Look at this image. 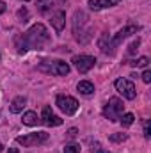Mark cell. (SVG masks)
I'll list each match as a JSON object with an SVG mask.
<instances>
[{
    "label": "cell",
    "mask_w": 151,
    "mask_h": 153,
    "mask_svg": "<svg viewBox=\"0 0 151 153\" xmlns=\"http://www.w3.org/2000/svg\"><path fill=\"white\" fill-rule=\"evenodd\" d=\"M2 148H4V146H2V143H0V152H2Z\"/></svg>",
    "instance_id": "obj_29"
},
{
    "label": "cell",
    "mask_w": 151,
    "mask_h": 153,
    "mask_svg": "<svg viewBox=\"0 0 151 153\" xmlns=\"http://www.w3.org/2000/svg\"><path fill=\"white\" fill-rule=\"evenodd\" d=\"M142 80H144L146 84H150V82H151V71H150V70H146V71L142 73Z\"/></svg>",
    "instance_id": "obj_24"
},
{
    "label": "cell",
    "mask_w": 151,
    "mask_h": 153,
    "mask_svg": "<svg viewBox=\"0 0 151 153\" xmlns=\"http://www.w3.org/2000/svg\"><path fill=\"white\" fill-rule=\"evenodd\" d=\"M25 103H27V98H25V96H16V98L13 100V103H11L9 111H11L13 114H18V112H21V111H23Z\"/></svg>",
    "instance_id": "obj_14"
},
{
    "label": "cell",
    "mask_w": 151,
    "mask_h": 153,
    "mask_svg": "<svg viewBox=\"0 0 151 153\" xmlns=\"http://www.w3.org/2000/svg\"><path fill=\"white\" fill-rule=\"evenodd\" d=\"M23 2H29V0H23Z\"/></svg>",
    "instance_id": "obj_30"
},
{
    "label": "cell",
    "mask_w": 151,
    "mask_h": 153,
    "mask_svg": "<svg viewBox=\"0 0 151 153\" xmlns=\"http://www.w3.org/2000/svg\"><path fill=\"white\" fill-rule=\"evenodd\" d=\"M7 153H18V150H16V148H11V150H9Z\"/></svg>",
    "instance_id": "obj_28"
},
{
    "label": "cell",
    "mask_w": 151,
    "mask_h": 153,
    "mask_svg": "<svg viewBox=\"0 0 151 153\" xmlns=\"http://www.w3.org/2000/svg\"><path fill=\"white\" fill-rule=\"evenodd\" d=\"M71 62H73V66H75L80 73H87L89 70H93V68H94V64H96V57L82 53V55H75Z\"/></svg>",
    "instance_id": "obj_9"
},
{
    "label": "cell",
    "mask_w": 151,
    "mask_h": 153,
    "mask_svg": "<svg viewBox=\"0 0 151 153\" xmlns=\"http://www.w3.org/2000/svg\"><path fill=\"white\" fill-rule=\"evenodd\" d=\"M38 70L41 73L46 75H57V76H64L70 73V64L61 61V59H48V61H41L38 64Z\"/></svg>",
    "instance_id": "obj_3"
},
{
    "label": "cell",
    "mask_w": 151,
    "mask_h": 153,
    "mask_svg": "<svg viewBox=\"0 0 151 153\" xmlns=\"http://www.w3.org/2000/svg\"><path fill=\"white\" fill-rule=\"evenodd\" d=\"M139 45H141V39L137 38L132 45H130V46H128V53H135V52H137V48H139Z\"/></svg>",
    "instance_id": "obj_21"
},
{
    "label": "cell",
    "mask_w": 151,
    "mask_h": 153,
    "mask_svg": "<svg viewBox=\"0 0 151 153\" xmlns=\"http://www.w3.org/2000/svg\"><path fill=\"white\" fill-rule=\"evenodd\" d=\"M128 64H130V66H137V68H146V66L150 64V59H148V57H139V59H135V61H130Z\"/></svg>",
    "instance_id": "obj_17"
},
{
    "label": "cell",
    "mask_w": 151,
    "mask_h": 153,
    "mask_svg": "<svg viewBox=\"0 0 151 153\" xmlns=\"http://www.w3.org/2000/svg\"><path fill=\"white\" fill-rule=\"evenodd\" d=\"M55 105H57L66 116H73L76 111H78V102H76V98L70 96V94H59L57 100H55Z\"/></svg>",
    "instance_id": "obj_5"
},
{
    "label": "cell",
    "mask_w": 151,
    "mask_h": 153,
    "mask_svg": "<svg viewBox=\"0 0 151 153\" xmlns=\"http://www.w3.org/2000/svg\"><path fill=\"white\" fill-rule=\"evenodd\" d=\"M48 141V134L46 132H32V134H27V135H20L16 137V143L21 144V146H38V144H43Z\"/></svg>",
    "instance_id": "obj_6"
},
{
    "label": "cell",
    "mask_w": 151,
    "mask_h": 153,
    "mask_svg": "<svg viewBox=\"0 0 151 153\" xmlns=\"http://www.w3.org/2000/svg\"><path fill=\"white\" fill-rule=\"evenodd\" d=\"M117 4H119V0H89V7L93 11H100V9H105V7H114Z\"/></svg>",
    "instance_id": "obj_12"
},
{
    "label": "cell",
    "mask_w": 151,
    "mask_h": 153,
    "mask_svg": "<svg viewBox=\"0 0 151 153\" xmlns=\"http://www.w3.org/2000/svg\"><path fill=\"white\" fill-rule=\"evenodd\" d=\"M2 13H5V2L0 0V14H2Z\"/></svg>",
    "instance_id": "obj_27"
},
{
    "label": "cell",
    "mask_w": 151,
    "mask_h": 153,
    "mask_svg": "<svg viewBox=\"0 0 151 153\" xmlns=\"http://www.w3.org/2000/svg\"><path fill=\"white\" fill-rule=\"evenodd\" d=\"M62 2H66V0H38V11L39 13H46V11H50V9H53L55 5H59V4H62Z\"/></svg>",
    "instance_id": "obj_13"
},
{
    "label": "cell",
    "mask_w": 151,
    "mask_h": 153,
    "mask_svg": "<svg viewBox=\"0 0 151 153\" xmlns=\"http://www.w3.org/2000/svg\"><path fill=\"white\" fill-rule=\"evenodd\" d=\"M76 89H78V93H82V94L89 96V94H93V93H94V84H93V82H89V80H82V82H78Z\"/></svg>",
    "instance_id": "obj_15"
},
{
    "label": "cell",
    "mask_w": 151,
    "mask_h": 153,
    "mask_svg": "<svg viewBox=\"0 0 151 153\" xmlns=\"http://www.w3.org/2000/svg\"><path fill=\"white\" fill-rule=\"evenodd\" d=\"M21 121H23V125H27V126H34V125H38L39 117L34 111H27V112L23 114V117H21Z\"/></svg>",
    "instance_id": "obj_16"
},
{
    "label": "cell",
    "mask_w": 151,
    "mask_h": 153,
    "mask_svg": "<svg viewBox=\"0 0 151 153\" xmlns=\"http://www.w3.org/2000/svg\"><path fill=\"white\" fill-rule=\"evenodd\" d=\"M50 43V34L43 23L32 25L23 36L16 39V46L20 53H25L27 50H43Z\"/></svg>",
    "instance_id": "obj_1"
},
{
    "label": "cell",
    "mask_w": 151,
    "mask_h": 153,
    "mask_svg": "<svg viewBox=\"0 0 151 153\" xmlns=\"http://www.w3.org/2000/svg\"><path fill=\"white\" fill-rule=\"evenodd\" d=\"M73 36L80 45H87L93 38V30H91V23H89V16L84 11H75L73 14Z\"/></svg>",
    "instance_id": "obj_2"
},
{
    "label": "cell",
    "mask_w": 151,
    "mask_h": 153,
    "mask_svg": "<svg viewBox=\"0 0 151 153\" xmlns=\"http://www.w3.org/2000/svg\"><path fill=\"white\" fill-rule=\"evenodd\" d=\"M91 152H93V153H109V152H105V150H101L98 143H94V144L91 146Z\"/></svg>",
    "instance_id": "obj_22"
},
{
    "label": "cell",
    "mask_w": 151,
    "mask_h": 153,
    "mask_svg": "<svg viewBox=\"0 0 151 153\" xmlns=\"http://www.w3.org/2000/svg\"><path fill=\"white\" fill-rule=\"evenodd\" d=\"M150 121H144V137L146 139H150Z\"/></svg>",
    "instance_id": "obj_25"
},
{
    "label": "cell",
    "mask_w": 151,
    "mask_h": 153,
    "mask_svg": "<svg viewBox=\"0 0 151 153\" xmlns=\"http://www.w3.org/2000/svg\"><path fill=\"white\" fill-rule=\"evenodd\" d=\"M114 85H115L117 93L123 94V98H126V100H133V98L137 96V91H135L133 82H130V80H126V78H117V80L114 82Z\"/></svg>",
    "instance_id": "obj_8"
},
{
    "label": "cell",
    "mask_w": 151,
    "mask_h": 153,
    "mask_svg": "<svg viewBox=\"0 0 151 153\" xmlns=\"http://www.w3.org/2000/svg\"><path fill=\"white\" fill-rule=\"evenodd\" d=\"M18 16L21 18V22H27V16H29L27 9H20V11H18Z\"/></svg>",
    "instance_id": "obj_23"
},
{
    "label": "cell",
    "mask_w": 151,
    "mask_h": 153,
    "mask_svg": "<svg viewBox=\"0 0 151 153\" xmlns=\"http://www.w3.org/2000/svg\"><path fill=\"white\" fill-rule=\"evenodd\" d=\"M50 23H52V27H53L57 32H61V30L64 29V25H66V13H64L62 9L53 11L52 16H50Z\"/></svg>",
    "instance_id": "obj_11"
},
{
    "label": "cell",
    "mask_w": 151,
    "mask_h": 153,
    "mask_svg": "<svg viewBox=\"0 0 151 153\" xmlns=\"http://www.w3.org/2000/svg\"><path fill=\"white\" fill-rule=\"evenodd\" d=\"M41 121H43L46 126H59V125H62V119H61L59 116L53 114V112H52V107H48V105H44V107H43Z\"/></svg>",
    "instance_id": "obj_10"
},
{
    "label": "cell",
    "mask_w": 151,
    "mask_h": 153,
    "mask_svg": "<svg viewBox=\"0 0 151 153\" xmlns=\"http://www.w3.org/2000/svg\"><path fill=\"white\" fill-rule=\"evenodd\" d=\"M139 30V27L137 25H126L124 29H121L115 36H110L109 38V46H110V52H112V55L115 53V48L123 43V39H126L128 36H132V34H135Z\"/></svg>",
    "instance_id": "obj_7"
},
{
    "label": "cell",
    "mask_w": 151,
    "mask_h": 153,
    "mask_svg": "<svg viewBox=\"0 0 151 153\" xmlns=\"http://www.w3.org/2000/svg\"><path fill=\"white\" fill-rule=\"evenodd\" d=\"M64 153H80V144H68L66 148H64Z\"/></svg>",
    "instance_id": "obj_20"
},
{
    "label": "cell",
    "mask_w": 151,
    "mask_h": 153,
    "mask_svg": "<svg viewBox=\"0 0 151 153\" xmlns=\"http://www.w3.org/2000/svg\"><path fill=\"white\" fill-rule=\"evenodd\" d=\"M121 125L123 126H130V125H133V121H135V116L132 114V112H126V114H123L121 117Z\"/></svg>",
    "instance_id": "obj_18"
},
{
    "label": "cell",
    "mask_w": 151,
    "mask_h": 153,
    "mask_svg": "<svg viewBox=\"0 0 151 153\" xmlns=\"http://www.w3.org/2000/svg\"><path fill=\"white\" fill-rule=\"evenodd\" d=\"M123 111H124L123 102L114 96V98H110V100L107 102V105H105V109H103V116H105L109 121H117V119L123 116Z\"/></svg>",
    "instance_id": "obj_4"
},
{
    "label": "cell",
    "mask_w": 151,
    "mask_h": 153,
    "mask_svg": "<svg viewBox=\"0 0 151 153\" xmlns=\"http://www.w3.org/2000/svg\"><path fill=\"white\" fill-rule=\"evenodd\" d=\"M76 134H78V130H76V128H70V130H68V137H75Z\"/></svg>",
    "instance_id": "obj_26"
},
{
    "label": "cell",
    "mask_w": 151,
    "mask_h": 153,
    "mask_svg": "<svg viewBox=\"0 0 151 153\" xmlns=\"http://www.w3.org/2000/svg\"><path fill=\"white\" fill-rule=\"evenodd\" d=\"M126 139H128L126 134H112V135H110V141H112V143H123V141H126Z\"/></svg>",
    "instance_id": "obj_19"
}]
</instances>
